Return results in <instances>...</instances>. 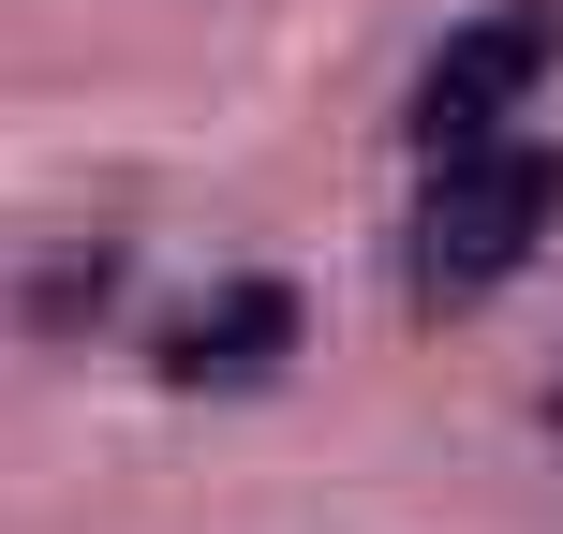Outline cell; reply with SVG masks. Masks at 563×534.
Here are the masks:
<instances>
[{
    "instance_id": "cell-1",
    "label": "cell",
    "mask_w": 563,
    "mask_h": 534,
    "mask_svg": "<svg viewBox=\"0 0 563 534\" xmlns=\"http://www.w3.org/2000/svg\"><path fill=\"white\" fill-rule=\"evenodd\" d=\"M549 208H563V164H549V149H505V134L445 149V164H430V208H416V312L489 297V282L549 238Z\"/></svg>"
},
{
    "instance_id": "cell-2",
    "label": "cell",
    "mask_w": 563,
    "mask_h": 534,
    "mask_svg": "<svg viewBox=\"0 0 563 534\" xmlns=\"http://www.w3.org/2000/svg\"><path fill=\"white\" fill-rule=\"evenodd\" d=\"M534 75H549V0H505V15L445 30V45H430V75H416V149L445 164V149L505 134V105H519Z\"/></svg>"
},
{
    "instance_id": "cell-3",
    "label": "cell",
    "mask_w": 563,
    "mask_h": 534,
    "mask_svg": "<svg viewBox=\"0 0 563 534\" xmlns=\"http://www.w3.org/2000/svg\"><path fill=\"white\" fill-rule=\"evenodd\" d=\"M282 341H297V297H282V282H238L223 312H194V327L164 341V371H178V386H208V371H267Z\"/></svg>"
},
{
    "instance_id": "cell-4",
    "label": "cell",
    "mask_w": 563,
    "mask_h": 534,
    "mask_svg": "<svg viewBox=\"0 0 563 534\" xmlns=\"http://www.w3.org/2000/svg\"><path fill=\"white\" fill-rule=\"evenodd\" d=\"M549 416H563V386H549Z\"/></svg>"
}]
</instances>
